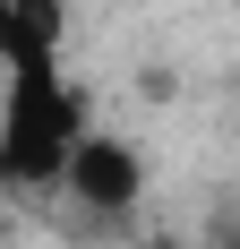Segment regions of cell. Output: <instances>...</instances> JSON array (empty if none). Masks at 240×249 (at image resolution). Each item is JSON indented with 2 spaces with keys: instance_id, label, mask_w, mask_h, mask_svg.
Here are the masks:
<instances>
[{
  "instance_id": "1",
  "label": "cell",
  "mask_w": 240,
  "mask_h": 249,
  "mask_svg": "<svg viewBox=\"0 0 240 249\" xmlns=\"http://www.w3.org/2000/svg\"><path fill=\"white\" fill-rule=\"evenodd\" d=\"M86 86L60 69H9V103H0V180L17 189V198H43L60 189L69 172L77 138H86Z\"/></svg>"
},
{
  "instance_id": "2",
  "label": "cell",
  "mask_w": 240,
  "mask_h": 249,
  "mask_svg": "<svg viewBox=\"0 0 240 249\" xmlns=\"http://www.w3.org/2000/svg\"><path fill=\"white\" fill-rule=\"evenodd\" d=\"M60 189H69V206H77V215L120 224V215L146 198V163H137V146H120V138L86 129V138H77V155H69V172H60Z\"/></svg>"
},
{
  "instance_id": "3",
  "label": "cell",
  "mask_w": 240,
  "mask_h": 249,
  "mask_svg": "<svg viewBox=\"0 0 240 249\" xmlns=\"http://www.w3.org/2000/svg\"><path fill=\"white\" fill-rule=\"evenodd\" d=\"M0 60L9 69H60L69 60V0H0Z\"/></svg>"
},
{
  "instance_id": "4",
  "label": "cell",
  "mask_w": 240,
  "mask_h": 249,
  "mask_svg": "<svg viewBox=\"0 0 240 249\" xmlns=\"http://www.w3.org/2000/svg\"><path fill=\"white\" fill-rule=\"evenodd\" d=\"M215 249H240V215H215Z\"/></svg>"
}]
</instances>
